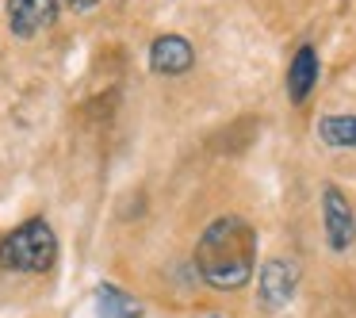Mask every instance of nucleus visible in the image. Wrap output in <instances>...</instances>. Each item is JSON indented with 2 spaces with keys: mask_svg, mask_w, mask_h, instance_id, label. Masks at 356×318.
I'll use <instances>...</instances> for the list:
<instances>
[{
  "mask_svg": "<svg viewBox=\"0 0 356 318\" xmlns=\"http://www.w3.org/2000/svg\"><path fill=\"white\" fill-rule=\"evenodd\" d=\"M257 269V234L245 218L222 215L195 241V272L218 292L249 284Z\"/></svg>",
  "mask_w": 356,
  "mask_h": 318,
  "instance_id": "obj_1",
  "label": "nucleus"
},
{
  "mask_svg": "<svg viewBox=\"0 0 356 318\" xmlns=\"http://www.w3.org/2000/svg\"><path fill=\"white\" fill-rule=\"evenodd\" d=\"M58 261V238L47 218H27L0 241V269L8 272H50Z\"/></svg>",
  "mask_w": 356,
  "mask_h": 318,
  "instance_id": "obj_2",
  "label": "nucleus"
},
{
  "mask_svg": "<svg viewBox=\"0 0 356 318\" xmlns=\"http://www.w3.org/2000/svg\"><path fill=\"white\" fill-rule=\"evenodd\" d=\"M322 226H325V241H330L333 253H345L356 241V211L337 184L322 188Z\"/></svg>",
  "mask_w": 356,
  "mask_h": 318,
  "instance_id": "obj_3",
  "label": "nucleus"
},
{
  "mask_svg": "<svg viewBox=\"0 0 356 318\" xmlns=\"http://www.w3.org/2000/svg\"><path fill=\"white\" fill-rule=\"evenodd\" d=\"M295 292H299V264L287 261V257L264 261V269L257 272V299H261V307L280 310L291 303Z\"/></svg>",
  "mask_w": 356,
  "mask_h": 318,
  "instance_id": "obj_4",
  "label": "nucleus"
},
{
  "mask_svg": "<svg viewBox=\"0 0 356 318\" xmlns=\"http://www.w3.org/2000/svg\"><path fill=\"white\" fill-rule=\"evenodd\" d=\"M4 16L16 39H35L58 19V0H4Z\"/></svg>",
  "mask_w": 356,
  "mask_h": 318,
  "instance_id": "obj_5",
  "label": "nucleus"
},
{
  "mask_svg": "<svg viewBox=\"0 0 356 318\" xmlns=\"http://www.w3.org/2000/svg\"><path fill=\"white\" fill-rule=\"evenodd\" d=\"M192 62H195V50L184 35H161L149 47V70L161 73V77H180V73L192 70Z\"/></svg>",
  "mask_w": 356,
  "mask_h": 318,
  "instance_id": "obj_6",
  "label": "nucleus"
},
{
  "mask_svg": "<svg viewBox=\"0 0 356 318\" xmlns=\"http://www.w3.org/2000/svg\"><path fill=\"white\" fill-rule=\"evenodd\" d=\"M314 85H318V54L314 47H299L291 54V65H287V100L307 104Z\"/></svg>",
  "mask_w": 356,
  "mask_h": 318,
  "instance_id": "obj_7",
  "label": "nucleus"
},
{
  "mask_svg": "<svg viewBox=\"0 0 356 318\" xmlns=\"http://www.w3.org/2000/svg\"><path fill=\"white\" fill-rule=\"evenodd\" d=\"M96 315L100 318H142V303L115 284H100L96 287Z\"/></svg>",
  "mask_w": 356,
  "mask_h": 318,
  "instance_id": "obj_8",
  "label": "nucleus"
},
{
  "mask_svg": "<svg viewBox=\"0 0 356 318\" xmlns=\"http://www.w3.org/2000/svg\"><path fill=\"white\" fill-rule=\"evenodd\" d=\"M318 138L333 150H353L356 146V116H325L318 123Z\"/></svg>",
  "mask_w": 356,
  "mask_h": 318,
  "instance_id": "obj_9",
  "label": "nucleus"
},
{
  "mask_svg": "<svg viewBox=\"0 0 356 318\" xmlns=\"http://www.w3.org/2000/svg\"><path fill=\"white\" fill-rule=\"evenodd\" d=\"M65 4H70V8H77V12H85V8H96L100 0H65Z\"/></svg>",
  "mask_w": 356,
  "mask_h": 318,
  "instance_id": "obj_10",
  "label": "nucleus"
}]
</instances>
